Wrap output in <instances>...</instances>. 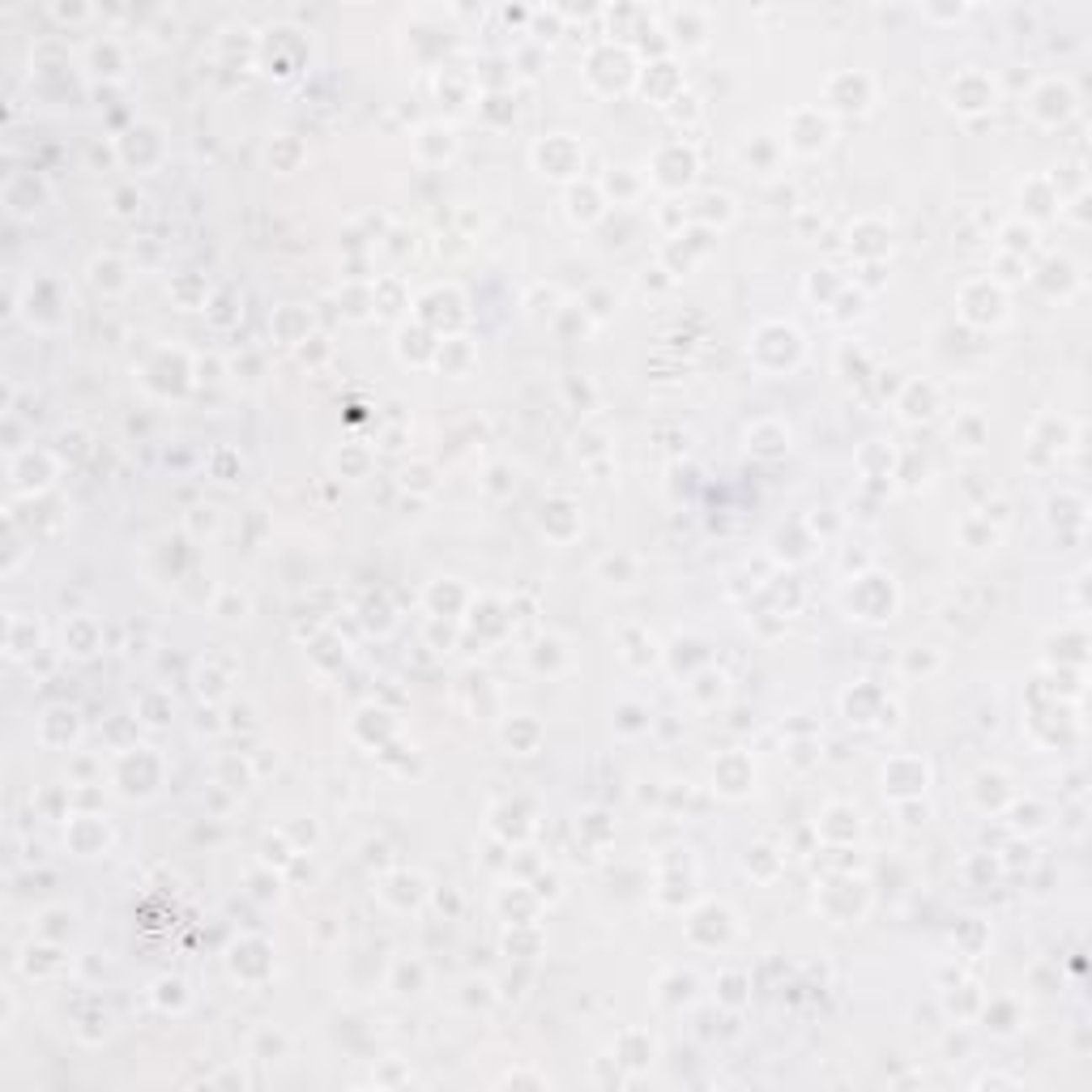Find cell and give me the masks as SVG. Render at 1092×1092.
<instances>
[{
    "instance_id": "cell-1",
    "label": "cell",
    "mask_w": 1092,
    "mask_h": 1092,
    "mask_svg": "<svg viewBox=\"0 0 1092 1092\" xmlns=\"http://www.w3.org/2000/svg\"><path fill=\"white\" fill-rule=\"evenodd\" d=\"M51 474H56V457L51 453H35V448H26V453H13V461H9V482L22 495L43 491L51 482Z\"/></svg>"
},
{
    "instance_id": "cell-2",
    "label": "cell",
    "mask_w": 1092,
    "mask_h": 1092,
    "mask_svg": "<svg viewBox=\"0 0 1092 1092\" xmlns=\"http://www.w3.org/2000/svg\"><path fill=\"white\" fill-rule=\"evenodd\" d=\"M39 645H43L39 623H35L30 615L13 610V615H9V627H5V653H9L13 662H22V658H35Z\"/></svg>"
},
{
    "instance_id": "cell-3",
    "label": "cell",
    "mask_w": 1092,
    "mask_h": 1092,
    "mask_svg": "<svg viewBox=\"0 0 1092 1092\" xmlns=\"http://www.w3.org/2000/svg\"><path fill=\"white\" fill-rule=\"evenodd\" d=\"M90 69H94L99 77H120V69H124L120 47H115V43H99V47L90 51Z\"/></svg>"
},
{
    "instance_id": "cell-4",
    "label": "cell",
    "mask_w": 1092,
    "mask_h": 1092,
    "mask_svg": "<svg viewBox=\"0 0 1092 1092\" xmlns=\"http://www.w3.org/2000/svg\"><path fill=\"white\" fill-rule=\"evenodd\" d=\"M115 274H124L115 261H94V265H90V282H94L99 290H124V278H115Z\"/></svg>"
},
{
    "instance_id": "cell-5",
    "label": "cell",
    "mask_w": 1092,
    "mask_h": 1092,
    "mask_svg": "<svg viewBox=\"0 0 1092 1092\" xmlns=\"http://www.w3.org/2000/svg\"><path fill=\"white\" fill-rule=\"evenodd\" d=\"M930 406H935V393H930V389H918V384L909 389V397L901 402L905 418H926V414H930Z\"/></svg>"
},
{
    "instance_id": "cell-6",
    "label": "cell",
    "mask_w": 1092,
    "mask_h": 1092,
    "mask_svg": "<svg viewBox=\"0 0 1092 1092\" xmlns=\"http://www.w3.org/2000/svg\"><path fill=\"white\" fill-rule=\"evenodd\" d=\"M56 18H64V22H69V18L82 22V18H90V9H82V5H73V9H69V5H56Z\"/></svg>"
}]
</instances>
